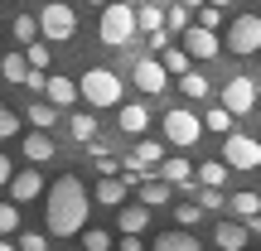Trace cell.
I'll list each match as a JSON object with an SVG mask.
<instances>
[{
	"label": "cell",
	"mask_w": 261,
	"mask_h": 251,
	"mask_svg": "<svg viewBox=\"0 0 261 251\" xmlns=\"http://www.w3.org/2000/svg\"><path fill=\"white\" fill-rule=\"evenodd\" d=\"M39 34H44L48 44H68V39L77 34V15H73V5H63V0L44 5V10H39Z\"/></svg>",
	"instance_id": "cell-4"
},
{
	"label": "cell",
	"mask_w": 261,
	"mask_h": 251,
	"mask_svg": "<svg viewBox=\"0 0 261 251\" xmlns=\"http://www.w3.org/2000/svg\"><path fill=\"white\" fill-rule=\"evenodd\" d=\"M116 126L126 130V135H145V126H150V111L140 102H121L116 106Z\"/></svg>",
	"instance_id": "cell-13"
},
{
	"label": "cell",
	"mask_w": 261,
	"mask_h": 251,
	"mask_svg": "<svg viewBox=\"0 0 261 251\" xmlns=\"http://www.w3.org/2000/svg\"><path fill=\"white\" fill-rule=\"evenodd\" d=\"M19 251H48V237L44 232H24L19 237Z\"/></svg>",
	"instance_id": "cell-40"
},
{
	"label": "cell",
	"mask_w": 261,
	"mask_h": 251,
	"mask_svg": "<svg viewBox=\"0 0 261 251\" xmlns=\"http://www.w3.org/2000/svg\"><path fill=\"white\" fill-rule=\"evenodd\" d=\"M44 227H48V237H77L87 227V188H83L77 174H63L54 188H48Z\"/></svg>",
	"instance_id": "cell-1"
},
{
	"label": "cell",
	"mask_w": 261,
	"mask_h": 251,
	"mask_svg": "<svg viewBox=\"0 0 261 251\" xmlns=\"http://www.w3.org/2000/svg\"><path fill=\"white\" fill-rule=\"evenodd\" d=\"M160 63H165V73H189V68H194V58L184 53V48H160Z\"/></svg>",
	"instance_id": "cell-26"
},
{
	"label": "cell",
	"mask_w": 261,
	"mask_h": 251,
	"mask_svg": "<svg viewBox=\"0 0 261 251\" xmlns=\"http://www.w3.org/2000/svg\"><path fill=\"white\" fill-rule=\"evenodd\" d=\"M97 34H102L107 48H126L130 39H136V10H130V5H116V0H107V5H102V24H97Z\"/></svg>",
	"instance_id": "cell-3"
},
{
	"label": "cell",
	"mask_w": 261,
	"mask_h": 251,
	"mask_svg": "<svg viewBox=\"0 0 261 251\" xmlns=\"http://www.w3.org/2000/svg\"><path fill=\"white\" fill-rule=\"evenodd\" d=\"M184 53H189V58H198V63H208V58H218V29L189 24V29H184Z\"/></svg>",
	"instance_id": "cell-10"
},
{
	"label": "cell",
	"mask_w": 261,
	"mask_h": 251,
	"mask_svg": "<svg viewBox=\"0 0 261 251\" xmlns=\"http://www.w3.org/2000/svg\"><path fill=\"white\" fill-rule=\"evenodd\" d=\"M83 251H112V232L107 227H83Z\"/></svg>",
	"instance_id": "cell-30"
},
{
	"label": "cell",
	"mask_w": 261,
	"mask_h": 251,
	"mask_svg": "<svg viewBox=\"0 0 261 251\" xmlns=\"http://www.w3.org/2000/svg\"><path fill=\"white\" fill-rule=\"evenodd\" d=\"M174 217H179V227H198L203 222V208L198 203H174Z\"/></svg>",
	"instance_id": "cell-33"
},
{
	"label": "cell",
	"mask_w": 261,
	"mask_h": 251,
	"mask_svg": "<svg viewBox=\"0 0 261 251\" xmlns=\"http://www.w3.org/2000/svg\"><path fill=\"white\" fill-rule=\"evenodd\" d=\"M24 155H29V164H44V159H54L58 155V145H54V135H48V130H29L24 135Z\"/></svg>",
	"instance_id": "cell-15"
},
{
	"label": "cell",
	"mask_w": 261,
	"mask_h": 251,
	"mask_svg": "<svg viewBox=\"0 0 261 251\" xmlns=\"http://www.w3.org/2000/svg\"><path fill=\"white\" fill-rule=\"evenodd\" d=\"M155 251H198V237L194 232H160Z\"/></svg>",
	"instance_id": "cell-20"
},
{
	"label": "cell",
	"mask_w": 261,
	"mask_h": 251,
	"mask_svg": "<svg viewBox=\"0 0 261 251\" xmlns=\"http://www.w3.org/2000/svg\"><path fill=\"white\" fill-rule=\"evenodd\" d=\"M136 193H140V203H145V208H165L169 203V198H174V188H169V179H140V184H136Z\"/></svg>",
	"instance_id": "cell-16"
},
{
	"label": "cell",
	"mask_w": 261,
	"mask_h": 251,
	"mask_svg": "<svg viewBox=\"0 0 261 251\" xmlns=\"http://www.w3.org/2000/svg\"><path fill=\"white\" fill-rule=\"evenodd\" d=\"M223 106H227L232 116H252V111H256V82H252L247 73H232V77L223 82Z\"/></svg>",
	"instance_id": "cell-8"
},
{
	"label": "cell",
	"mask_w": 261,
	"mask_h": 251,
	"mask_svg": "<svg viewBox=\"0 0 261 251\" xmlns=\"http://www.w3.org/2000/svg\"><path fill=\"white\" fill-rule=\"evenodd\" d=\"M213 5H232V0H213Z\"/></svg>",
	"instance_id": "cell-49"
},
{
	"label": "cell",
	"mask_w": 261,
	"mask_h": 251,
	"mask_svg": "<svg viewBox=\"0 0 261 251\" xmlns=\"http://www.w3.org/2000/svg\"><path fill=\"white\" fill-rule=\"evenodd\" d=\"M184 5H203V0H184Z\"/></svg>",
	"instance_id": "cell-48"
},
{
	"label": "cell",
	"mask_w": 261,
	"mask_h": 251,
	"mask_svg": "<svg viewBox=\"0 0 261 251\" xmlns=\"http://www.w3.org/2000/svg\"><path fill=\"white\" fill-rule=\"evenodd\" d=\"M10 203H34L39 193H44V179H39V169H19V174H10Z\"/></svg>",
	"instance_id": "cell-11"
},
{
	"label": "cell",
	"mask_w": 261,
	"mask_h": 251,
	"mask_svg": "<svg viewBox=\"0 0 261 251\" xmlns=\"http://www.w3.org/2000/svg\"><path fill=\"white\" fill-rule=\"evenodd\" d=\"M116 227H121V232H145V227H150V208L145 203H121Z\"/></svg>",
	"instance_id": "cell-18"
},
{
	"label": "cell",
	"mask_w": 261,
	"mask_h": 251,
	"mask_svg": "<svg viewBox=\"0 0 261 251\" xmlns=\"http://www.w3.org/2000/svg\"><path fill=\"white\" fill-rule=\"evenodd\" d=\"M150 39V48H155V53H160V48H169V29H155V34H145Z\"/></svg>",
	"instance_id": "cell-42"
},
{
	"label": "cell",
	"mask_w": 261,
	"mask_h": 251,
	"mask_svg": "<svg viewBox=\"0 0 261 251\" xmlns=\"http://www.w3.org/2000/svg\"><path fill=\"white\" fill-rule=\"evenodd\" d=\"M44 97L58 106V111H68V106L77 102V82H73V77H48V82H44Z\"/></svg>",
	"instance_id": "cell-17"
},
{
	"label": "cell",
	"mask_w": 261,
	"mask_h": 251,
	"mask_svg": "<svg viewBox=\"0 0 261 251\" xmlns=\"http://www.w3.org/2000/svg\"><path fill=\"white\" fill-rule=\"evenodd\" d=\"M77 97L87 106H97V111H112V106H121V77L112 68H87L77 77Z\"/></svg>",
	"instance_id": "cell-2"
},
{
	"label": "cell",
	"mask_w": 261,
	"mask_h": 251,
	"mask_svg": "<svg viewBox=\"0 0 261 251\" xmlns=\"http://www.w3.org/2000/svg\"><path fill=\"white\" fill-rule=\"evenodd\" d=\"M44 82H48L44 68H29V73H24V87H29V92H44Z\"/></svg>",
	"instance_id": "cell-41"
},
{
	"label": "cell",
	"mask_w": 261,
	"mask_h": 251,
	"mask_svg": "<svg viewBox=\"0 0 261 251\" xmlns=\"http://www.w3.org/2000/svg\"><path fill=\"white\" fill-rule=\"evenodd\" d=\"M10 174H15V164H10V159H5V155H0V188H5V184H10Z\"/></svg>",
	"instance_id": "cell-44"
},
{
	"label": "cell",
	"mask_w": 261,
	"mask_h": 251,
	"mask_svg": "<svg viewBox=\"0 0 261 251\" xmlns=\"http://www.w3.org/2000/svg\"><path fill=\"white\" fill-rule=\"evenodd\" d=\"M24 116H29V126L48 130V126L58 121V106H54V102H48V97H44V102H29V111H24Z\"/></svg>",
	"instance_id": "cell-22"
},
{
	"label": "cell",
	"mask_w": 261,
	"mask_h": 251,
	"mask_svg": "<svg viewBox=\"0 0 261 251\" xmlns=\"http://www.w3.org/2000/svg\"><path fill=\"white\" fill-rule=\"evenodd\" d=\"M203 130H213V135H227V130H232V111H227V106H213V111H203Z\"/></svg>",
	"instance_id": "cell-29"
},
{
	"label": "cell",
	"mask_w": 261,
	"mask_h": 251,
	"mask_svg": "<svg viewBox=\"0 0 261 251\" xmlns=\"http://www.w3.org/2000/svg\"><path fill=\"white\" fill-rule=\"evenodd\" d=\"M130 159H140V164H160V159H165V145L140 135V145H136V155H130Z\"/></svg>",
	"instance_id": "cell-32"
},
{
	"label": "cell",
	"mask_w": 261,
	"mask_h": 251,
	"mask_svg": "<svg viewBox=\"0 0 261 251\" xmlns=\"http://www.w3.org/2000/svg\"><path fill=\"white\" fill-rule=\"evenodd\" d=\"M10 135H19V116L0 102V140H10Z\"/></svg>",
	"instance_id": "cell-37"
},
{
	"label": "cell",
	"mask_w": 261,
	"mask_h": 251,
	"mask_svg": "<svg viewBox=\"0 0 261 251\" xmlns=\"http://www.w3.org/2000/svg\"><path fill=\"white\" fill-rule=\"evenodd\" d=\"M227 203H232V213H237V217H252V213H261V193H252V188H242V193H232Z\"/></svg>",
	"instance_id": "cell-28"
},
{
	"label": "cell",
	"mask_w": 261,
	"mask_h": 251,
	"mask_svg": "<svg viewBox=\"0 0 261 251\" xmlns=\"http://www.w3.org/2000/svg\"><path fill=\"white\" fill-rule=\"evenodd\" d=\"M92 164H97V174H121V159H116V155H107V150H97V155H92Z\"/></svg>",
	"instance_id": "cell-39"
},
{
	"label": "cell",
	"mask_w": 261,
	"mask_h": 251,
	"mask_svg": "<svg viewBox=\"0 0 261 251\" xmlns=\"http://www.w3.org/2000/svg\"><path fill=\"white\" fill-rule=\"evenodd\" d=\"M256 102H261V87H256Z\"/></svg>",
	"instance_id": "cell-50"
},
{
	"label": "cell",
	"mask_w": 261,
	"mask_h": 251,
	"mask_svg": "<svg viewBox=\"0 0 261 251\" xmlns=\"http://www.w3.org/2000/svg\"><path fill=\"white\" fill-rule=\"evenodd\" d=\"M0 251H19V246H10V242H5V237H0Z\"/></svg>",
	"instance_id": "cell-46"
},
{
	"label": "cell",
	"mask_w": 261,
	"mask_h": 251,
	"mask_svg": "<svg viewBox=\"0 0 261 251\" xmlns=\"http://www.w3.org/2000/svg\"><path fill=\"white\" fill-rule=\"evenodd\" d=\"M68 130H73V140H83V145H87V140H97V116L92 111H77L73 121H68Z\"/></svg>",
	"instance_id": "cell-25"
},
{
	"label": "cell",
	"mask_w": 261,
	"mask_h": 251,
	"mask_svg": "<svg viewBox=\"0 0 261 251\" xmlns=\"http://www.w3.org/2000/svg\"><path fill=\"white\" fill-rule=\"evenodd\" d=\"M24 58H29V68H48V58H54V53H48L44 39H34V44H24Z\"/></svg>",
	"instance_id": "cell-34"
},
{
	"label": "cell",
	"mask_w": 261,
	"mask_h": 251,
	"mask_svg": "<svg viewBox=\"0 0 261 251\" xmlns=\"http://www.w3.org/2000/svg\"><path fill=\"white\" fill-rule=\"evenodd\" d=\"M126 193H130V188H126V179H121V174H97L92 198H97L102 208H121V203H126Z\"/></svg>",
	"instance_id": "cell-12"
},
{
	"label": "cell",
	"mask_w": 261,
	"mask_h": 251,
	"mask_svg": "<svg viewBox=\"0 0 261 251\" xmlns=\"http://www.w3.org/2000/svg\"><path fill=\"white\" fill-rule=\"evenodd\" d=\"M136 29H145V34L165 29V10H160V5H140V10H136Z\"/></svg>",
	"instance_id": "cell-27"
},
{
	"label": "cell",
	"mask_w": 261,
	"mask_h": 251,
	"mask_svg": "<svg viewBox=\"0 0 261 251\" xmlns=\"http://www.w3.org/2000/svg\"><path fill=\"white\" fill-rule=\"evenodd\" d=\"M10 34H15L19 44H34V39H39V19H34V15H15V24H10Z\"/></svg>",
	"instance_id": "cell-31"
},
{
	"label": "cell",
	"mask_w": 261,
	"mask_h": 251,
	"mask_svg": "<svg viewBox=\"0 0 261 251\" xmlns=\"http://www.w3.org/2000/svg\"><path fill=\"white\" fill-rule=\"evenodd\" d=\"M223 164L227 169H261V140L227 130V135H223Z\"/></svg>",
	"instance_id": "cell-6"
},
{
	"label": "cell",
	"mask_w": 261,
	"mask_h": 251,
	"mask_svg": "<svg viewBox=\"0 0 261 251\" xmlns=\"http://www.w3.org/2000/svg\"><path fill=\"white\" fill-rule=\"evenodd\" d=\"M247 232H252V237H261V213H252V217H247Z\"/></svg>",
	"instance_id": "cell-45"
},
{
	"label": "cell",
	"mask_w": 261,
	"mask_h": 251,
	"mask_svg": "<svg viewBox=\"0 0 261 251\" xmlns=\"http://www.w3.org/2000/svg\"><path fill=\"white\" fill-rule=\"evenodd\" d=\"M121 251H140V232H121Z\"/></svg>",
	"instance_id": "cell-43"
},
{
	"label": "cell",
	"mask_w": 261,
	"mask_h": 251,
	"mask_svg": "<svg viewBox=\"0 0 261 251\" xmlns=\"http://www.w3.org/2000/svg\"><path fill=\"white\" fill-rule=\"evenodd\" d=\"M198 135H203V116L198 111H165V140L169 145H179V150H194L198 145Z\"/></svg>",
	"instance_id": "cell-5"
},
{
	"label": "cell",
	"mask_w": 261,
	"mask_h": 251,
	"mask_svg": "<svg viewBox=\"0 0 261 251\" xmlns=\"http://www.w3.org/2000/svg\"><path fill=\"white\" fill-rule=\"evenodd\" d=\"M130 77H136V87H140L145 97H160V92L169 87V73H165V63H160V58H136Z\"/></svg>",
	"instance_id": "cell-9"
},
{
	"label": "cell",
	"mask_w": 261,
	"mask_h": 251,
	"mask_svg": "<svg viewBox=\"0 0 261 251\" xmlns=\"http://www.w3.org/2000/svg\"><path fill=\"white\" fill-rule=\"evenodd\" d=\"M194 179H198V184H213V188H223V184H227V164H223V159H203V164L194 169Z\"/></svg>",
	"instance_id": "cell-21"
},
{
	"label": "cell",
	"mask_w": 261,
	"mask_h": 251,
	"mask_svg": "<svg viewBox=\"0 0 261 251\" xmlns=\"http://www.w3.org/2000/svg\"><path fill=\"white\" fill-rule=\"evenodd\" d=\"M179 92H184L189 102H203V97L213 92V82H208L203 73H194V68H189V73H179Z\"/></svg>",
	"instance_id": "cell-19"
},
{
	"label": "cell",
	"mask_w": 261,
	"mask_h": 251,
	"mask_svg": "<svg viewBox=\"0 0 261 251\" xmlns=\"http://www.w3.org/2000/svg\"><path fill=\"white\" fill-rule=\"evenodd\" d=\"M213 242H218V251H247L252 246V232H247V222H223L213 232Z\"/></svg>",
	"instance_id": "cell-14"
},
{
	"label": "cell",
	"mask_w": 261,
	"mask_h": 251,
	"mask_svg": "<svg viewBox=\"0 0 261 251\" xmlns=\"http://www.w3.org/2000/svg\"><path fill=\"white\" fill-rule=\"evenodd\" d=\"M87 5H97V10H102V5H107V0H87Z\"/></svg>",
	"instance_id": "cell-47"
},
{
	"label": "cell",
	"mask_w": 261,
	"mask_h": 251,
	"mask_svg": "<svg viewBox=\"0 0 261 251\" xmlns=\"http://www.w3.org/2000/svg\"><path fill=\"white\" fill-rule=\"evenodd\" d=\"M165 29H179V34H184V29H189V5H179V0H174V10L165 15Z\"/></svg>",
	"instance_id": "cell-38"
},
{
	"label": "cell",
	"mask_w": 261,
	"mask_h": 251,
	"mask_svg": "<svg viewBox=\"0 0 261 251\" xmlns=\"http://www.w3.org/2000/svg\"><path fill=\"white\" fill-rule=\"evenodd\" d=\"M160 179H169V184H184V179H194V164H189L184 155H179V159H160Z\"/></svg>",
	"instance_id": "cell-23"
},
{
	"label": "cell",
	"mask_w": 261,
	"mask_h": 251,
	"mask_svg": "<svg viewBox=\"0 0 261 251\" xmlns=\"http://www.w3.org/2000/svg\"><path fill=\"white\" fill-rule=\"evenodd\" d=\"M227 48H232L237 58L261 53V15H237L232 24H227Z\"/></svg>",
	"instance_id": "cell-7"
},
{
	"label": "cell",
	"mask_w": 261,
	"mask_h": 251,
	"mask_svg": "<svg viewBox=\"0 0 261 251\" xmlns=\"http://www.w3.org/2000/svg\"><path fill=\"white\" fill-rule=\"evenodd\" d=\"M19 227V203H0V237H10Z\"/></svg>",
	"instance_id": "cell-36"
},
{
	"label": "cell",
	"mask_w": 261,
	"mask_h": 251,
	"mask_svg": "<svg viewBox=\"0 0 261 251\" xmlns=\"http://www.w3.org/2000/svg\"><path fill=\"white\" fill-rule=\"evenodd\" d=\"M24 73H29V58L24 53H5V58H0V77H5V82H24Z\"/></svg>",
	"instance_id": "cell-24"
},
{
	"label": "cell",
	"mask_w": 261,
	"mask_h": 251,
	"mask_svg": "<svg viewBox=\"0 0 261 251\" xmlns=\"http://www.w3.org/2000/svg\"><path fill=\"white\" fill-rule=\"evenodd\" d=\"M198 24H203V29H218V24H223V5L203 0V5H198Z\"/></svg>",
	"instance_id": "cell-35"
}]
</instances>
